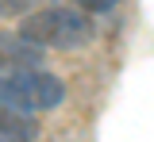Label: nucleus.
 Listing matches in <instances>:
<instances>
[{"instance_id":"f257e3e1","label":"nucleus","mask_w":154,"mask_h":142,"mask_svg":"<svg viewBox=\"0 0 154 142\" xmlns=\"http://www.w3.org/2000/svg\"><path fill=\"white\" fill-rule=\"evenodd\" d=\"M19 35L38 42V46H62L66 50V46H81L93 39V23L77 8H42V12L23 19Z\"/></svg>"},{"instance_id":"f03ea898","label":"nucleus","mask_w":154,"mask_h":142,"mask_svg":"<svg viewBox=\"0 0 154 142\" xmlns=\"http://www.w3.org/2000/svg\"><path fill=\"white\" fill-rule=\"evenodd\" d=\"M0 104L16 108V111H42V108H58L62 104V81L50 73H35V69H19L0 77Z\"/></svg>"},{"instance_id":"7ed1b4c3","label":"nucleus","mask_w":154,"mask_h":142,"mask_svg":"<svg viewBox=\"0 0 154 142\" xmlns=\"http://www.w3.org/2000/svg\"><path fill=\"white\" fill-rule=\"evenodd\" d=\"M42 54V46L23 35H4L0 31V69H31Z\"/></svg>"},{"instance_id":"20e7f679","label":"nucleus","mask_w":154,"mask_h":142,"mask_svg":"<svg viewBox=\"0 0 154 142\" xmlns=\"http://www.w3.org/2000/svg\"><path fill=\"white\" fill-rule=\"evenodd\" d=\"M35 138V123L16 108L0 104V142H31Z\"/></svg>"},{"instance_id":"39448f33","label":"nucleus","mask_w":154,"mask_h":142,"mask_svg":"<svg viewBox=\"0 0 154 142\" xmlns=\"http://www.w3.org/2000/svg\"><path fill=\"white\" fill-rule=\"evenodd\" d=\"M77 4H81L85 12H108V8H112L116 0H77Z\"/></svg>"},{"instance_id":"423d86ee","label":"nucleus","mask_w":154,"mask_h":142,"mask_svg":"<svg viewBox=\"0 0 154 142\" xmlns=\"http://www.w3.org/2000/svg\"><path fill=\"white\" fill-rule=\"evenodd\" d=\"M27 0H0V12H19Z\"/></svg>"}]
</instances>
